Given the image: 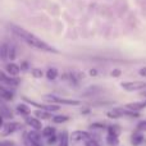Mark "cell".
I'll list each match as a JSON object with an SVG mask.
<instances>
[{
	"instance_id": "cell-1",
	"label": "cell",
	"mask_w": 146,
	"mask_h": 146,
	"mask_svg": "<svg viewBox=\"0 0 146 146\" xmlns=\"http://www.w3.org/2000/svg\"><path fill=\"white\" fill-rule=\"evenodd\" d=\"M10 28H12V31L14 32V35H17L18 37L22 38L26 44H28V45L32 46V48L37 49V50H41V51H46V53H54V54L59 53L55 48L50 46L49 44H46L45 41L41 40L40 37H37L36 35L28 32V31L25 30V28L19 27V26H15V25H12Z\"/></svg>"
},
{
	"instance_id": "cell-2",
	"label": "cell",
	"mask_w": 146,
	"mask_h": 146,
	"mask_svg": "<svg viewBox=\"0 0 146 146\" xmlns=\"http://www.w3.org/2000/svg\"><path fill=\"white\" fill-rule=\"evenodd\" d=\"M106 117L111 119H118V118H122V117H129V118H137L140 117V113L139 111H133L128 108H122V106H117V108H113L111 110H109L106 113Z\"/></svg>"
},
{
	"instance_id": "cell-3",
	"label": "cell",
	"mask_w": 146,
	"mask_h": 146,
	"mask_svg": "<svg viewBox=\"0 0 146 146\" xmlns=\"http://www.w3.org/2000/svg\"><path fill=\"white\" fill-rule=\"evenodd\" d=\"M46 101L51 104H56V105H71V106H78L81 105V101L80 100H74V99H66V98H59V96L55 95H45L44 96Z\"/></svg>"
},
{
	"instance_id": "cell-4",
	"label": "cell",
	"mask_w": 146,
	"mask_h": 146,
	"mask_svg": "<svg viewBox=\"0 0 146 146\" xmlns=\"http://www.w3.org/2000/svg\"><path fill=\"white\" fill-rule=\"evenodd\" d=\"M121 87L124 91L128 92H133V91L146 90V82L145 81H126V82L121 83Z\"/></svg>"
},
{
	"instance_id": "cell-5",
	"label": "cell",
	"mask_w": 146,
	"mask_h": 146,
	"mask_svg": "<svg viewBox=\"0 0 146 146\" xmlns=\"http://www.w3.org/2000/svg\"><path fill=\"white\" fill-rule=\"evenodd\" d=\"M22 123L19 122H8V123H4V126L1 127V131H0V135L3 137H7L10 136V135L15 133L17 131L22 129Z\"/></svg>"
},
{
	"instance_id": "cell-6",
	"label": "cell",
	"mask_w": 146,
	"mask_h": 146,
	"mask_svg": "<svg viewBox=\"0 0 146 146\" xmlns=\"http://www.w3.org/2000/svg\"><path fill=\"white\" fill-rule=\"evenodd\" d=\"M23 100L26 101V103H28V104H31L32 106H36V108H38V109H42V110H48V111H51V113H54V111H58V110H60V106L59 105H56V104H38V103H36V101H33V100H31V99H28V98H23Z\"/></svg>"
},
{
	"instance_id": "cell-7",
	"label": "cell",
	"mask_w": 146,
	"mask_h": 146,
	"mask_svg": "<svg viewBox=\"0 0 146 146\" xmlns=\"http://www.w3.org/2000/svg\"><path fill=\"white\" fill-rule=\"evenodd\" d=\"M0 82L5 86H13V87H17L21 83V80L18 77H13V76H9L8 73L0 71Z\"/></svg>"
},
{
	"instance_id": "cell-8",
	"label": "cell",
	"mask_w": 146,
	"mask_h": 146,
	"mask_svg": "<svg viewBox=\"0 0 146 146\" xmlns=\"http://www.w3.org/2000/svg\"><path fill=\"white\" fill-rule=\"evenodd\" d=\"M92 137V135L90 132H86V131H74L73 133L69 136V141H72L73 144H77L80 141H85V140L90 139Z\"/></svg>"
},
{
	"instance_id": "cell-9",
	"label": "cell",
	"mask_w": 146,
	"mask_h": 146,
	"mask_svg": "<svg viewBox=\"0 0 146 146\" xmlns=\"http://www.w3.org/2000/svg\"><path fill=\"white\" fill-rule=\"evenodd\" d=\"M25 119H26V123H27L32 129H36V131H42V123H41V121L38 118L28 115V117H26Z\"/></svg>"
},
{
	"instance_id": "cell-10",
	"label": "cell",
	"mask_w": 146,
	"mask_h": 146,
	"mask_svg": "<svg viewBox=\"0 0 146 146\" xmlns=\"http://www.w3.org/2000/svg\"><path fill=\"white\" fill-rule=\"evenodd\" d=\"M0 114H1L3 118H7V119H12L13 118L12 109L7 105V101H4L1 98H0Z\"/></svg>"
},
{
	"instance_id": "cell-11",
	"label": "cell",
	"mask_w": 146,
	"mask_h": 146,
	"mask_svg": "<svg viewBox=\"0 0 146 146\" xmlns=\"http://www.w3.org/2000/svg\"><path fill=\"white\" fill-rule=\"evenodd\" d=\"M0 98L4 101H13L14 100V94L10 88H8L7 86H0Z\"/></svg>"
},
{
	"instance_id": "cell-12",
	"label": "cell",
	"mask_w": 146,
	"mask_h": 146,
	"mask_svg": "<svg viewBox=\"0 0 146 146\" xmlns=\"http://www.w3.org/2000/svg\"><path fill=\"white\" fill-rule=\"evenodd\" d=\"M145 141V135L144 132H140V131H135L131 136V144L133 146H140L141 144H144Z\"/></svg>"
},
{
	"instance_id": "cell-13",
	"label": "cell",
	"mask_w": 146,
	"mask_h": 146,
	"mask_svg": "<svg viewBox=\"0 0 146 146\" xmlns=\"http://www.w3.org/2000/svg\"><path fill=\"white\" fill-rule=\"evenodd\" d=\"M5 71L9 76H13V77H18V74H19L21 72V67L18 66V64L15 63H8L7 66H5Z\"/></svg>"
},
{
	"instance_id": "cell-14",
	"label": "cell",
	"mask_w": 146,
	"mask_h": 146,
	"mask_svg": "<svg viewBox=\"0 0 146 146\" xmlns=\"http://www.w3.org/2000/svg\"><path fill=\"white\" fill-rule=\"evenodd\" d=\"M126 108L131 109L133 111H140L142 109L146 108V99L145 100H141V101H133V103H128L126 105Z\"/></svg>"
},
{
	"instance_id": "cell-15",
	"label": "cell",
	"mask_w": 146,
	"mask_h": 146,
	"mask_svg": "<svg viewBox=\"0 0 146 146\" xmlns=\"http://www.w3.org/2000/svg\"><path fill=\"white\" fill-rule=\"evenodd\" d=\"M33 115L36 118H38L41 121H48V119H51L53 118V113L51 111H48V110H42V109H37L36 111H33Z\"/></svg>"
},
{
	"instance_id": "cell-16",
	"label": "cell",
	"mask_w": 146,
	"mask_h": 146,
	"mask_svg": "<svg viewBox=\"0 0 146 146\" xmlns=\"http://www.w3.org/2000/svg\"><path fill=\"white\" fill-rule=\"evenodd\" d=\"M15 109H17V113L21 114L22 117H25V118H26V117H28V115H31V113H32V111H31V108L27 105V104H25V103L18 104Z\"/></svg>"
},
{
	"instance_id": "cell-17",
	"label": "cell",
	"mask_w": 146,
	"mask_h": 146,
	"mask_svg": "<svg viewBox=\"0 0 146 146\" xmlns=\"http://www.w3.org/2000/svg\"><path fill=\"white\" fill-rule=\"evenodd\" d=\"M58 146H69V135L67 131H63L58 137Z\"/></svg>"
},
{
	"instance_id": "cell-18",
	"label": "cell",
	"mask_w": 146,
	"mask_h": 146,
	"mask_svg": "<svg viewBox=\"0 0 146 146\" xmlns=\"http://www.w3.org/2000/svg\"><path fill=\"white\" fill-rule=\"evenodd\" d=\"M106 133H110V135H114V136L119 137V135L122 133V128L118 124H111V126L106 127Z\"/></svg>"
},
{
	"instance_id": "cell-19",
	"label": "cell",
	"mask_w": 146,
	"mask_h": 146,
	"mask_svg": "<svg viewBox=\"0 0 146 146\" xmlns=\"http://www.w3.org/2000/svg\"><path fill=\"white\" fill-rule=\"evenodd\" d=\"M41 133H42V137L44 139H48V137L53 136V135L56 133V128L53 126H46L42 128V131H41Z\"/></svg>"
},
{
	"instance_id": "cell-20",
	"label": "cell",
	"mask_w": 146,
	"mask_h": 146,
	"mask_svg": "<svg viewBox=\"0 0 146 146\" xmlns=\"http://www.w3.org/2000/svg\"><path fill=\"white\" fill-rule=\"evenodd\" d=\"M99 92H101V88L98 87V86H90V87L87 88V90L83 92V95L86 96V98H88V96H95L98 95Z\"/></svg>"
},
{
	"instance_id": "cell-21",
	"label": "cell",
	"mask_w": 146,
	"mask_h": 146,
	"mask_svg": "<svg viewBox=\"0 0 146 146\" xmlns=\"http://www.w3.org/2000/svg\"><path fill=\"white\" fill-rule=\"evenodd\" d=\"M106 144L109 146H118L119 145V139L118 136H114V135L110 133H106Z\"/></svg>"
},
{
	"instance_id": "cell-22",
	"label": "cell",
	"mask_w": 146,
	"mask_h": 146,
	"mask_svg": "<svg viewBox=\"0 0 146 146\" xmlns=\"http://www.w3.org/2000/svg\"><path fill=\"white\" fill-rule=\"evenodd\" d=\"M59 76V73H58V69L56 68H49L48 71H46V78L48 80H50V81H54V80H56V77Z\"/></svg>"
},
{
	"instance_id": "cell-23",
	"label": "cell",
	"mask_w": 146,
	"mask_h": 146,
	"mask_svg": "<svg viewBox=\"0 0 146 146\" xmlns=\"http://www.w3.org/2000/svg\"><path fill=\"white\" fill-rule=\"evenodd\" d=\"M53 123L54 124H60V123H64V122H67L69 119L68 115H53Z\"/></svg>"
},
{
	"instance_id": "cell-24",
	"label": "cell",
	"mask_w": 146,
	"mask_h": 146,
	"mask_svg": "<svg viewBox=\"0 0 146 146\" xmlns=\"http://www.w3.org/2000/svg\"><path fill=\"white\" fill-rule=\"evenodd\" d=\"M0 59L1 60L8 59V44H3L0 46Z\"/></svg>"
},
{
	"instance_id": "cell-25",
	"label": "cell",
	"mask_w": 146,
	"mask_h": 146,
	"mask_svg": "<svg viewBox=\"0 0 146 146\" xmlns=\"http://www.w3.org/2000/svg\"><path fill=\"white\" fill-rule=\"evenodd\" d=\"M15 56H17L15 48L13 45H8V59H10V60H14Z\"/></svg>"
},
{
	"instance_id": "cell-26",
	"label": "cell",
	"mask_w": 146,
	"mask_h": 146,
	"mask_svg": "<svg viewBox=\"0 0 146 146\" xmlns=\"http://www.w3.org/2000/svg\"><path fill=\"white\" fill-rule=\"evenodd\" d=\"M25 146H44L42 144H37V142H35V141H32V140L28 137V135H27V132L25 133Z\"/></svg>"
},
{
	"instance_id": "cell-27",
	"label": "cell",
	"mask_w": 146,
	"mask_h": 146,
	"mask_svg": "<svg viewBox=\"0 0 146 146\" xmlns=\"http://www.w3.org/2000/svg\"><path fill=\"white\" fill-rule=\"evenodd\" d=\"M85 146H100V144H99V141L96 139L90 137V139L85 140Z\"/></svg>"
},
{
	"instance_id": "cell-28",
	"label": "cell",
	"mask_w": 146,
	"mask_h": 146,
	"mask_svg": "<svg viewBox=\"0 0 146 146\" xmlns=\"http://www.w3.org/2000/svg\"><path fill=\"white\" fill-rule=\"evenodd\" d=\"M31 74H32V77H35V78H41L44 76V72H42V69H40V68H32Z\"/></svg>"
},
{
	"instance_id": "cell-29",
	"label": "cell",
	"mask_w": 146,
	"mask_h": 146,
	"mask_svg": "<svg viewBox=\"0 0 146 146\" xmlns=\"http://www.w3.org/2000/svg\"><path fill=\"white\" fill-rule=\"evenodd\" d=\"M46 141H48V145H49V146L55 145L56 142H58V137H56V135H53V136L48 137V139H46Z\"/></svg>"
},
{
	"instance_id": "cell-30",
	"label": "cell",
	"mask_w": 146,
	"mask_h": 146,
	"mask_svg": "<svg viewBox=\"0 0 146 146\" xmlns=\"http://www.w3.org/2000/svg\"><path fill=\"white\" fill-rule=\"evenodd\" d=\"M136 129H137V131H140V132H146V121H141V122H140V123L137 124Z\"/></svg>"
},
{
	"instance_id": "cell-31",
	"label": "cell",
	"mask_w": 146,
	"mask_h": 146,
	"mask_svg": "<svg viewBox=\"0 0 146 146\" xmlns=\"http://www.w3.org/2000/svg\"><path fill=\"white\" fill-rule=\"evenodd\" d=\"M0 146H17V145L12 140H1L0 141Z\"/></svg>"
},
{
	"instance_id": "cell-32",
	"label": "cell",
	"mask_w": 146,
	"mask_h": 146,
	"mask_svg": "<svg viewBox=\"0 0 146 146\" xmlns=\"http://www.w3.org/2000/svg\"><path fill=\"white\" fill-rule=\"evenodd\" d=\"M90 127L92 129H105L106 128L105 124H103V123H92Z\"/></svg>"
},
{
	"instance_id": "cell-33",
	"label": "cell",
	"mask_w": 146,
	"mask_h": 146,
	"mask_svg": "<svg viewBox=\"0 0 146 146\" xmlns=\"http://www.w3.org/2000/svg\"><path fill=\"white\" fill-rule=\"evenodd\" d=\"M28 68H30V64H28V62H22V64H21V71L26 72V71H28Z\"/></svg>"
},
{
	"instance_id": "cell-34",
	"label": "cell",
	"mask_w": 146,
	"mask_h": 146,
	"mask_svg": "<svg viewBox=\"0 0 146 146\" xmlns=\"http://www.w3.org/2000/svg\"><path fill=\"white\" fill-rule=\"evenodd\" d=\"M111 77H119V76L122 74V71L121 69H114V71H111Z\"/></svg>"
},
{
	"instance_id": "cell-35",
	"label": "cell",
	"mask_w": 146,
	"mask_h": 146,
	"mask_svg": "<svg viewBox=\"0 0 146 146\" xmlns=\"http://www.w3.org/2000/svg\"><path fill=\"white\" fill-rule=\"evenodd\" d=\"M139 73H140V76H141V77H146V66L142 67V68L139 71Z\"/></svg>"
},
{
	"instance_id": "cell-36",
	"label": "cell",
	"mask_w": 146,
	"mask_h": 146,
	"mask_svg": "<svg viewBox=\"0 0 146 146\" xmlns=\"http://www.w3.org/2000/svg\"><path fill=\"white\" fill-rule=\"evenodd\" d=\"M3 126H4V118H3L1 114H0V128H1Z\"/></svg>"
},
{
	"instance_id": "cell-37",
	"label": "cell",
	"mask_w": 146,
	"mask_h": 146,
	"mask_svg": "<svg viewBox=\"0 0 146 146\" xmlns=\"http://www.w3.org/2000/svg\"><path fill=\"white\" fill-rule=\"evenodd\" d=\"M90 74H91V76H96V74H98V71H96V69H91V71H90Z\"/></svg>"
},
{
	"instance_id": "cell-38",
	"label": "cell",
	"mask_w": 146,
	"mask_h": 146,
	"mask_svg": "<svg viewBox=\"0 0 146 146\" xmlns=\"http://www.w3.org/2000/svg\"><path fill=\"white\" fill-rule=\"evenodd\" d=\"M141 96H144V98L146 99V90H145V91H142V92H141Z\"/></svg>"
},
{
	"instance_id": "cell-39",
	"label": "cell",
	"mask_w": 146,
	"mask_h": 146,
	"mask_svg": "<svg viewBox=\"0 0 146 146\" xmlns=\"http://www.w3.org/2000/svg\"><path fill=\"white\" fill-rule=\"evenodd\" d=\"M118 146H119V145H118Z\"/></svg>"
}]
</instances>
